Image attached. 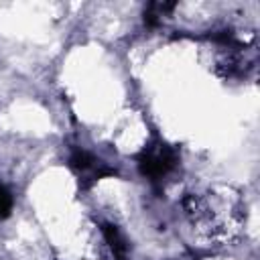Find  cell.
Listing matches in <instances>:
<instances>
[{
    "instance_id": "6da1fadb",
    "label": "cell",
    "mask_w": 260,
    "mask_h": 260,
    "mask_svg": "<svg viewBox=\"0 0 260 260\" xmlns=\"http://www.w3.org/2000/svg\"><path fill=\"white\" fill-rule=\"evenodd\" d=\"M12 209V197L10 193L0 185V217H6Z\"/></svg>"
}]
</instances>
